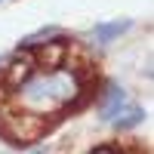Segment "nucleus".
Wrapping results in <instances>:
<instances>
[{
  "label": "nucleus",
  "instance_id": "1",
  "mask_svg": "<svg viewBox=\"0 0 154 154\" xmlns=\"http://www.w3.org/2000/svg\"><path fill=\"white\" fill-rule=\"evenodd\" d=\"M123 105H126V93H123L117 83H108L105 86V96H102V102H99V117L102 120H111Z\"/></svg>",
  "mask_w": 154,
  "mask_h": 154
},
{
  "label": "nucleus",
  "instance_id": "2",
  "mask_svg": "<svg viewBox=\"0 0 154 154\" xmlns=\"http://www.w3.org/2000/svg\"><path fill=\"white\" fill-rule=\"evenodd\" d=\"M145 108H139V105H123L117 114L111 117V123H114V130H120V133H126V130H133V126H139V123H145Z\"/></svg>",
  "mask_w": 154,
  "mask_h": 154
},
{
  "label": "nucleus",
  "instance_id": "3",
  "mask_svg": "<svg viewBox=\"0 0 154 154\" xmlns=\"http://www.w3.org/2000/svg\"><path fill=\"white\" fill-rule=\"evenodd\" d=\"M130 28H133V22H130V19L102 22V25H96V40H99V43H111V40H117L120 34H126Z\"/></svg>",
  "mask_w": 154,
  "mask_h": 154
},
{
  "label": "nucleus",
  "instance_id": "4",
  "mask_svg": "<svg viewBox=\"0 0 154 154\" xmlns=\"http://www.w3.org/2000/svg\"><path fill=\"white\" fill-rule=\"evenodd\" d=\"M89 154H120V148L117 145H99V148H93Z\"/></svg>",
  "mask_w": 154,
  "mask_h": 154
},
{
  "label": "nucleus",
  "instance_id": "5",
  "mask_svg": "<svg viewBox=\"0 0 154 154\" xmlns=\"http://www.w3.org/2000/svg\"><path fill=\"white\" fill-rule=\"evenodd\" d=\"M0 62H3V59H0Z\"/></svg>",
  "mask_w": 154,
  "mask_h": 154
}]
</instances>
